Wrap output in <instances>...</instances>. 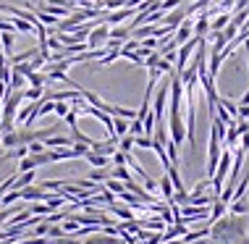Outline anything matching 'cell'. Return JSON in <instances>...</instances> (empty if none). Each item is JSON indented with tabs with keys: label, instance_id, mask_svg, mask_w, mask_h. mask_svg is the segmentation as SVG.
<instances>
[{
	"label": "cell",
	"instance_id": "obj_1",
	"mask_svg": "<svg viewBox=\"0 0 249 244\" xmlns=\"http://www.w3.org/2000/svg\"><path fill=\"white\" fill-rule=\"evenodd\" d=\"M247 234L249 226L244 223V215L228 213L210 223V242L218 244H247Z\"/></svg>",
	"mask_w": 249,
	"mask_h": 244
},
{
	"label": "cell",
	"instance_id": "obj_2",
	"mask_svg": "<svg viewBox=\"0 0 249 244\" xmlns=\"http://www.w3.org/2000/svg\"><path fill=\"white\" fill-rule=\"evenodd\" d=\"M231 163H233V152L231 150H223V152H220V160H218V168H215V176H213V192H215V197H220V189H223L226 179H228Z\"/></svg>",
	"mask_w": 249,
	"mask_h": 244
},
{
	"label": "cell",
	"instance_id": "obj_3",
	"mask_svg": "<svg viewBox=\"0 0 249 244\" xmlns=\"http://www.w3.org/2000/svg\"><path fill=\"white\" fill-rule=\"evenodd\" d=\"M168 134H171V142L178 147L186 142V124L181 113H168Z\"/></svg>",
	"mask_w": 249,
	"mask_h": 244
},
{
	"label": "cell",
	"instance_id": "obj_4",
	"mask_svg": "<svg viewBox=\"0 0 249 244\" xmlns=\"http://www.w3.org/2000/svg\"><path fill=\"white\" fill-rule=\"evenodd\" d=\"M168 76H171V74H168ZM168 94H171V79L160 87L158 94H155V100H152V116H155V121H163L165 105H168Z\"/></svg>",
	"mask_w": 249,
	"mask_h": 244
},
{
	"label": "cell",
	"instance_id": "obj_5",
	"mask_svg": "<svg viewBox=\"0 0 249 244\" xmlns=\"http://www.w3.org/2000/svg\"><path fill=\"white\" fill-rule=\"evenodd\" d=\"M107 39H110V26H107V24H97L95 29L89 32V37H87V47H89V50H95V47H105Z\"/></svg>",
	"mask_w": 249,
	"mask_h": 244
},
{
	"label": "cell",
	"instance_id": "obj_6",
	"mask_svg": "<svg viewBox=\"0 0 249 244\" xmlns=\"http://www.w3.org/2000/svg\"><path fill=\"white\" fill-rule=\"evenodd\" d=\"M186 16H189L186 8H173L171 13H165V16H163V24L171 26V29H178V26L186 21Z\"/></svg>",
	"mask_w": 249,
	"mask_h": 244
},
{
	"label": "cell",
	"instance_id": "obj_7",
	"mask_svg": "<svg viewBox=\"0 0 249 244\" xmlns=\"http://www.w3.org/2000/svg\"><path fill=\"white\" fill-rule=\"evenodd\" d=\"M137 16V8H118V11H113V13H107L105 16V24H121V21H126V19H134Z\"/></svg>",
	"mask_w": 249,
	"mask_h": 244
},
{
	"label": "cell",
	"instance_id": "obj_8",
	"mask_svg": "<svg viewBox=\"0 0 249 244\" xmlns=\"http://www.w3.org/2000/svg\"><path fill=\"white\" fill-rule=\"evenodd\" d=\"M192 37H194V24L189 21V19H186V21H184V24H181L178 29H176V35H173V39H176V45H184L186 39H192Z\"/></svg>",
	"mask_w": 249,
	"mask_h": 244
},
{
	"label": "cell",
	"instance_id": "obj_9",
	"mask_svg": "<svg viewBox=\"0 0 249 244\" xmlns=\"http://www.w3.org/2000/svg\"><path fill=\"white\" fill-rule=\"evenodd\" d=\"M45 147H48V150H58V147H71L73 145V139L71 137H58V134H53V137H48L42 142Z\"/></svg>",
	"mask_w": 249,
	"mask_h": 244
},
{
	"label": "cell",
	"instance_id": "obj_10",
	"mask_svg": "<svg viewBox=\"0 0 249 244\" xmlns=\"http://www.w3.org/2000/svg\"><path fill=\"white\" fill-rule=\"evenodd\" d=\"M35 179H37V171H24V173H18L16 179H13V189L32 187V184H35Z\"/></svg>",
	"mask_w": 249,
	"mask_h": 244
},
{
	"label": "cell",
	"instance_id": "obj_11",
	"mask_svg": "<svg viewBox=\"0 0 249 244\" xmlns=\"http://www.w3.org/2000/svg\"><path fill=\"white\" fill-rule=\"evenodd\" d=\"M24 84H26V76H24V74H18V71L11 66V81H8V90H11V92H24Z\"/></svg>",
	"mask_w": 249,
	"mask_h": 244
},
{
	"label": "cell",
	"instance_id": "obj_12",
	"mask_svg": "<svg viewBox=\"0 0 249 244\" xmlns=\"http://www.w3.org/2000/svg\"><path fill=\"white\" fill-rule=\"evenodd\" d=\"M84 160L89 163L92 168H107V166H110V158H105V155H97V152H92V150L84 155Z\"/></svg>",
	"mask_w": 249,
	"mask_h": 244
},
{
	"label": "cell",
	"instance_id": "obj_13",
	"mask_svg": "<svg viewBox=\"0 0 249 244\" xmlns=\"http://www.w3.org/2000/svg\"><path fill=\"white\" fill-rule=\"evenodd\" d=\"M207 32H210V16H207V13H202L197 21H194V37H205Z\"/></svg>",
	"mask_w": 249,
	"mask_h": 244
},
{
	"label": "cell",
	"instance_id": "obj_14",
	"mask_svg": "<svg viewBox=\"0 0 249 244\" xmlns=\"http://www.w3.org/2000/svg\"><path fill=\"white\" fill-rule=\"evenodd\" d=\"M82 244H121V242H118V236H107V234L100 231V234H92L89 239L82 242Z\"/></svg>",
	"mask_w": 249,
	"mask_h": 244
},
{
	"label": "cell",
	"instance_id": "obj_15",
	"mask_svg": "<svg viewBox=\"0 0 249 244\" xmlns=\"http://www.w3.org/2000/svg\"><path fill=\"white\" fill-rule=\"evenodd\" d=\"M228 213H233V215H247V213H249V202H247V197L231 200V205H228Z\"/></svg>",
	"mask_w": 249,
	"mask_h": 244
},
{
	"label": "cell",
	"instance_id": "obj_16",
	"mask_svg": "<svg viewBox=\"0 0 249 244\" xmlns=\"http://www.w3.org/2000/svg\"><path fill=\"white\" fill-rule=\"evenodd\" d=\"M139 226H142V228H150V231H163V228H168L165 221L160 218V215H155V218H147V221H139Z\"/></svg>",
	"mask_w": 249,
	"mask_h": 244
},
{
	"label": "cell",
	"instance_id": "obj_17",
	"mask_svg": "<svg viewBox=\"0 0 249 244\" xmlns=\"http://www.w3.org/2000/svg\"><path fill=\"white\" fill-rule=\"evenodd\" d=\"M228 21H231V13H220L215 21H210V32L213 35H218V32H223L226 26H228Z\"/></svg>",
	"mask_w": 249,
	"mask_h": 244
},
{
	"label": "cell",
	"instance_id": "obj_18",
	"mask_svg": "<svg viewBox=\"0 0 249 244\" xmlns=\"http://www.w3.org/2000/svg\"><path fill=\"white\" fill-rule=\"evenodd\" d=\"M35 56H39V47H32V50H24V53H18V56H11V66H16V63H26V60H32Z\"/></svg>",
	"mask_w": 249,
	"mask_h": 244
},
{
	"label": "cell",
	"instance_id": "obj_19",
	"mask_svg": "<svg viewBox=\"0 0 249 244\" xmlns=\"http://www.w3.org/2000/svg\"><path fill=\"white\" fill-rule=\"evenodd\" d=\"M110 179H118V181H124V184H126V181H131V171L126 166H113L110 168Z\"/></svg>",
	"mask_w": 249,
	"mask_h": 244
},
{
	"label": "cell",
	"instance_id": "obj_20",
	"mask_svg": "<svg viewBox=\"0 0 249 244\" xmlns=\"http://www.w3.org/2000/svg\"><path fill=\"white\" fill-rule=\"evenodd\" d=\"M226 213H228V205H226V202H220V200H215L213 207H210V223L218 221V218H223Z\"/></svg>",
	"mask_w": 249,
	"mask_h": 244
},
{
	"label": "cell",
	"instance_id": "obj_21",
	"mask_svg": "<svg viewBox=\"0 0 249 244\" xmlns=\"http://www.w3.org/2000/svg\"><path fill=\"white\" fill-rule=\"evenodd\" d=\"M236 139H239V131H236V124H231V126H226V150H233L236 147Z\"/></svg>",
	"mask_w": 249,
	"mask_h": 244
},
{
	"label": "cell",
	"instance_id": "obj_22",
	"mask_svg": "<svg viewBox=\"0 0 249 244\" xmlns=\"http://www.w3.org/2000/svg\"><path fill=\"white\" fill-rule=\"evenodd\" d=\"M113 134L121 139V137H126L129 134V121L126 118H113Z\"/></svg>",
	"mask_w": 249,
	"mask_h": 244
},
{
	"label": "cell",
	"instance_id": "obj_23",
	"mask_svg": "<svg viewBox=\"0 0 249 244\" xmlns=\"http://www.w3.org/2000/svg\"><path fill=\"white\" fill-rule=\"evenodd\" d=\"M110 39L126 42V39H131V29H129V26H116V29H110Z\"/></svg>",
	"mask_w": 249,
	"mask_h": 244
},
{
	"label": "cell",
	"instance_id": "obj_24",
	"mask_svg": "<svg viewBox=\"0 0 249 244\" xmlns=\"http://www.w3.org/2000/svg\"><path fill=\"white\" fill-rule=\"evenodd\" d=\"M29 213H32V215H39V218H48L50 213H55V210H50L48 202H35V205L29 207Z\"/></svg>",
	"mask_w": 249,
	"mask_h": 244
},
{
	"label": "cell",
	"instance_id": "obj_25",
	"mask_svg": "<svg viewBox=\"0 0 249 244\" xmlns=\"http://www.w3.org/2000/svg\"><path fill=\"white\" fill-rule=\"evenodd\" d=\"M89 179L95 181V184H105V181L110 179V171H107V168H92Z\"/></svg>",
	"mask_w": 249,
	"mask_h": 244
},
{
	"label": "cell",
	"instance_id": "obj_26",
	"mask_svg": "<svg viewBox=\"0 0 249 244\" xmlns=\"http://www.w3.org/2000/svg\"><path fill=\"white\" fill-rule=\"evenodd\" d=\"M160 192H163V197L171 202L173 200V194H176V189H173V184H171V179H168V176H163V179H160Z\"/></svg>",
	"mask_w": 249,
	"mask_h": 244
},
{
	"label": "cell",
	"instance_id": "obj_27",
	"mask_svg": "<svg viewBox=\"0 0 249 244\" xmlns=\"http://www.w3.org/2000/svg\"><path fill=\"white\" fill-rule=\"evenodd\" d=\"M218 105H220V108H226V111L231 113L233 118L239 116V103H233V100H228V97H220V94H218Z\"/></svg>",
	"mask_w": 249,
	"mask_h": 244
},
{
	"label": "cell",
	"instance_id": "obj_28",
	"mask_svg": "<svg viewBox=\"0 0 249 244\" xmlns=\"http://www.w3.org/2000/svg\"><path fill=\"white\" fill-rule=\"evenodd\" d=\"M129 0H100L97 8H107V11H118V8H126Z\"/></svg>",
	"mask_w": 249,
	"mask_h": 244
},
{
	"label": "cell",
	"instance_id": "obj_29",
	"mask_svg": "<svg viewBox=\"0 0 249 244\" xmlns=\"http://www.w3.org/2000/svg\"><path fill=\"white\" fill-rule=\"evenodd\" d=\"M121 58L131 60V63H137V66H144V58L139 56L137 50H126V47H121Z\"/></svg>",
	"mask_w": 249,
	"mask_h": 244
},
{
	"label": "cell",
	"instance_id": "obj_30",
	"mask_svg": "<svg viewBox=\"0 0 249 244\" xmlns=\"http://www.w3.org/2000/svg\"><path fill=\"white\" fill-rule=\"evenodd\" d=\"M0 45H3L5 56H11V50H13V32H0Z\"/></svg>",
	"mask_w": 249,
	"mask_h": 244
},
{
	"label": "cell",
	"instance_id": "obj_31",
	"mask_svg": "<svg viewBox=\"0 0 249 244\" xmlns=\"http://www.w3.org/2000/svg\"><path fill=\"white\" fill-rule=\"evenodd\" d=\"M165 152H168V160H171V166H178V145H173L171 139L165 142Z\"/></svg>",
	"mask_w": 249,
	"mask_h": 244
},
{
	"label": "cell",
	"instance_id": "obj_32",
	"mask_svg": "<svg viewBox=\"0 0 249 244\" xmlns=\"http://www.w3.org/2000/svg\"><path fill=\"white\" fill-rule=\"evenodd\" d=\"M110 213H116L118 218H124V221H134V213L129 207H121V205H116V202H113L110 205Z\"/></svg>",
	"mask_w": 249,
	"mask_h": 244
},
{
	"label": "cell",
	"instance_id": "obj_33",
	"mask_svg": "<svg viewBox=\"0 0 249 244\" xmlns=\"http://www.w3.org/2000/svg\"><path fill=\"white\" fill-rule=\"evenodd\" d=\"M16 200H21V192H18V189H8V192L3 194V200H0V205L8 207V205H13Z\"/></svg>",
	"mask_w": 249,
	"mask_h": 244
},
{
	"label": "cell",
	"instance_id": "obj_34",
	"mask_svg": "<svg viewBox=\"0 0 249 244\" xmlns=\"http://www.w3.org/2000/svg\"><path fill=\"white\" fill-rule=\"evenodd\" d=\"M42 87H29V90H24V100H32V103H37V100H42Z\"/></svg>",
	"mask_w": 249,
	"mask_h": 244
},
{
	"label": "cell",
	"instance_id": "obj_35",
	"mask_svg": "<svg viewBox=\"0 0 249 244\" xmlns=\"http://www.w3.org/2000/svg\"><path fill=\"white\" fill-rule=\"evenodd\" d=\"M26 81H29L32 87H45V81H48V76H45V74H39V71H32L29 76H26Z\"/></svg>",
	"mask_w": 249,
	"mask_h": 244
},
{
	"label": "cell",
	"instance_id": "obj_36",
	"mask_svg": "<svg viewBox=\"0 0 249 244\" xmlns=\"http://www.w3.org/2000/svg\"><path fill=\"white\" fill-rule=\"evenodd\" d=\"M118 150L121 152H131L134 150V137H131V134H126V137L118 139Z\"/></svg>",
	"mask_w": 249,
	"mask_h": 244
},
{
	"label": "cell",
	"instance_id": "obj_37",
	"mask_svg": "<svg viewBox=\"0 0 249 244\" xmlns=\"http://www.w3.org/2000/svg\"><path fill=\"white\" fill-rule=\"evenodd\" d=\"M105 189H110L113 194H121V192H126L124 181H118V179H107V181H105Z\"/></svg>",
	"mask_w": 249,
	"mask_h": 244
},
{
	"label": "cell",
	"instance_id": "obj_38",
	"mask_svg": "<svg viewBox=\"0 0 249 244\" xmlns=\"http://www.w3.org/2000/svg\"><path fill=\"white\" fill-rule=\"evenodd\" d=\"M11 21H13V29H18V32H35V24L24 21V19H16V16H13Z\"/></svg>",
	"mask_w": 249,
	"mask_h": 244
},
{
	"label": "cell",
	"instance_id": "obj_39",
	"mask_svg": "<svg viewBox=\"0 0 249 244\" xmlns=\"http://www.w3.org/2000/svg\"><path fill=\"white\" fill-rule=\"evenodd\" d=\"M48 231H50V223H48V218H42L35 226V231H32V236H48Z\"/></svg>",
	"mask_w": 249,
	"mask_h": 244
},
{
	"label": "cell",
	"instance_id": "obj_40",
	"mask_svg": "<svg viewBox=\"0 0 249 244\" xmlns=\"http://www.w3.org/2000/svg\"><path fill=\"white\" fill-rule=\"evenodd\" d=\"M134 147H142V150H152V137H134Z\"/></svg>",
	"mask_w": 249,
	"mask_h": 244
},
{
	"label": "cell",
	"instance_id": "obj_41",
	"mask_svg": "<svg viewBox=\"0 0 249 244\" xmlns=\"http://www.w3.org/2000/svg\"><path fill=\"white\" fill-rule=\"evenodd\" d=\"M160 58H163V56H160V50H152L150 56L144 58V66H147V69H155V66H158V60H160Z\"/></svg>",
	"mask_w": 249,
	"mask_h": 244
},
{
	"label": "cell",
	"instance_id": "obj_42",
	"mask_svg": "<svg viewBox=\"0 0 249 244\" xmlns=\"http://www.w3.org/2000/svg\"><path fill=\"white\" fill-rule=\"evenodd\" d=\"M71 111V103H66V100H60V103H55V111L53 113H58L60 118H66V113Z\"/></svg>",
	"mask_w": 249,
	"mask_h": 244
},
{
	"label": "cell",
	"instance_id": "obj_43",
	"mask_svg": "<svg viewBox=\"0 0 249 244\" xmlns=\"http://www.w3.org/2000/svg\"><path fill=\"white\" fill-rule=\"evenodd\" d=\"M16 213H18V210H13V207H3V210H0V226H3L11 215H16Z\"/></svg>",
	"mask_w": 249,
	"mask_h": 244
},
{
	"label": "cell",
	"instance_id": "obj_44",
	"mask_svg": "<svg viewBox=\"0 0 249 244\" xmlns=\"http://www.w3.org/2000/svg\"><path fill=\"white\" fill-rule=\"evenodd\" d=\"M26 147H29V155H37V152H45V150H48L42 142H32V145H26Z\"/></svg>",
	"mask_w": 249,
	"mask_h": 244
},
{
	"label": "cell",
	"instance_id": "obj_45",
	"mask_svg": "<svg viewBox=\"0 0 249 244\" xmlns=\"http://www.w3.org/2000/svg\"><path fill=\"white\" fill-rule=\"evenodd\" d=\"M60 236H63V228L53 223V226H50V231H48V239H60Z\"/></svg>",
	"mask_w": 249,
	"mask_h": 244
},
{
	"label": "cell",
	"instance_id": "obj_46",
	"mask_svg": "<svg viewBox=\"0 0 249 244\" xmlns=\"http://www.w3.org/2000/svg\"><path fill=\"white\" fill-rule=\"evenodd\" d=\"M249 118V105H239V116L236 121H247Z\"/></svg>",
	"mask_w": 249,
	"mask_h": 244
},
{
	"label": "cell",
	"instance_id": "obj_47",
	"mask_svg": "<svg viewBox=\"0 0 249 244\" xmlns=\"http://www.w3.org/2000/svg\"><path fill=\"white\" fill-rule=\"evenodd\" d=\"M236 131H239V137H241V134H247L249 131V121H236Z\"/></svg>",
	"mask_w": 249,
	"mask_h": 244
},
{
	"label": "cell",
	"instance_id": "obj_48",
	"mask_svg": "<svg viewBox=\"0 0 249 244\" xmlns=\"http://www.w3.org/2000/svg\"><path fill=\"white\" fill-rule=\"evenodd\" d=\"M239 150H244V152L249 150V131H247V134H241V145H239Z\"/></svg>",
	"mask_w": 249,
	"mask_h": 244
}]
</instances>
